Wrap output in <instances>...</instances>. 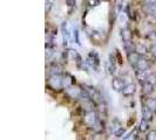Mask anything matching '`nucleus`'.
Returning a JSON list of instances; mask_svg holds the SVG:
<instances>
[{
    "instance_id": "obj_15",
    "label": "nucleus",
    "mask_w": 156,
    "mask_h": 140,
    "mask_svg": "<svg viewBox=\"0 0 156 140\" xmlns=\"http://www.w3.org/2000/svg\"><path fill=\"white\" fill-rule=\"evenodd\" d=\"M146 106H148L154 113H156V98H147L146 101Z\"/></svg>"
},
{
    "instance_id": "obj_8",
    "label": "nucleus",
    "mask_w": 156,
    "mask_h": 140,
    "mask_svg": "<svg viewBox=\"0 0 156 140\" xmlns=\"http://www.w3.org/2000/svg\"><path fill=\"white\" fill-rule=\"evenodd\" d=\"M126 85V82L123 78L121 77H115L113 78V81H112V86H113V89L115 90V91H121Z\"/></svg>"
},
{
    "instance_id": "obj_16",
    "label": "nucleus",
    "mask_w": 156,
    "mask_h": 140,
    "mask_svg": "<svg viewBox=\"0 0 156 140\" xmlns=\"http://www.w3.org/2000/svg\"><path fill=\"white\" fill-rule=\"evenodd\" d=\"M69 54L72 55V57L76 61V63H81L82 62V58H81V56H80V54H79L76 50H73V49H69Z\"/></svg>"
},
{
    "instance_id": "obj_27",
    "label": "nucleus",
    "mask_w": 156,
    "mask_h": 140,
    "mask_svg": "<svg viewBox=\"0 0 156 140\" xmlns=\"http://www.w3.org/2000/svg\"><path fill=\"white\" fill-rule=\"evenodd\" d=\"M143 2H144L146 5H150V4H155L156 0H143Z\"/></svg>"
},
{
    "instance_id": "obj_10",
    "label": "nucleus",
    "mask_w": 156,
    "mask_h": 140,
    "mask_svg": "<svg viewBox=\"0 0 156 140\" xmlns=\"http://www.w3.org/2000/svg\"><path fill=\"white\" fill-rule=\"evenodd\" d=\"M154 84H151L150 82H148L147 79L142 82V92L147 96H150L151 93L154 92Z\"/></svg>"
},
{
    "instance_id": "obj_12",
    "label": "nucleus",
    "mask_w": 156,
    "mask_h": 140,
    "mask_svg": "<svg viewBox=\"0 0 156 140\" xmlns=\"http://www.w3.org/2000/svg\"><path fill=\"white\" fill-rule=\"evenodd\" d=\"M73 84H74V77L68 72L63 74V88L67 89L68 86L73 85Z\"/></svg>"
},
{
    "instance_id": "obj_19",
    "label": "nucleus",
    "mask_w": 156,
    "mask_h": 140,
    "mask_svg": "<svg viewBox=\"0 0 156 140\" xmlns=\"http://www.w3.org/2000/svg\"><path fill=\"white\" fill-rule=\"evenodd\" d=\"M125 133H126V130L123 128V127H119L117 130L114 131V135H115V138H121Z\"/></svg>"
},
{
    "instance_id": "obj_1",
    "label": "nucleus",
    "mask_w": 156,
    "mask_h": 140,
    "mask_svg": "<svg viewBox=\"0 0 156 140\" xmlns=\"http://www.w3.org/2000/svg\"><path fill=\"white\" fill-rule=\"evenodd\" d=\"M48 86L53 89L54 91H60L63 89V75L56 72V74H51V76L47 81Z\"/></svg>"
},
{
    "instance_id": "obj_14",
    "label": "nucleus",
    "mask_w": 156,
    "mask_h": 140,
    "mask_svg": "<svg viewBox=\"0 0 156 140\" xmlns=\"http://www.w3.org/2000/svg\"><path fill=\"white\" fill-rule=\"evenodd\" d=\"M61 31H62V38H63V46H67L68 41H69V33L67 29V23L63 22L61 26Z\"/></svg>"
},
{
    "instance_id": "obj_21",
    "label": "nucleus",
    "mask_w": 156,
    "mask_h": 140,
    "mask_svg": "<svg viewBox=\"0 0 156 140\" xmlns=\"http://www.w3.org/2000/svg\"><path fill=\"white\" fill-rule=\"evenodd\" d=\"M136 134H137V132H136V130H134L133 132H130L128 135H126V137H123V139L128 140V139H135L136 138Z\"/></svg>"
},
{
    "instance_id": "obj_25",
    "label": "nucleus",
    "mask_w": 156,
    "mask_h": 140,
    "mask_svg": "<svg viewBox=\"0 0 156 140\" xmlns=\"http://www.w3.org/2000/svg\"><path fill=\"white\" fill-rule=\"evenodd\" d=\"M147 138L150 140H156V131H150Z\"/></svg>"
},
{
    "instance_id": "obj_18",
    "label": "nucleus",
    "mask_w": 156,
    "mask_h": 140,
    "mask_svg": "<svg viewBox=\"0 0 156 140\" xmlns=\"http://www.w3.org/2000/svg\"><path fill=\"white\" fill-rule=\"evenodd\" d=\"M135 50L139 53L140 55H146L147 54V48L143 46V45H139V46L135 47Z\"/></svg>"
},
{
    "instance_id": "obj_13",
    "label": "nucleus",
    "mask_w": 156,
    "mask_h": 140,
    "mask_svg": "<svg viewBox=\"0 0 156 140\" xmlns=\"http://www.w3.org/2000/svg\"><path fill=\"white\" fill-rule=\"evenodd\" d=\"M149 128H150V124H149L148 120H146V119H141L140 124L137 126V130L140 131L141 133H144V132H148Z\"/></svg>"
},
{
    "instance_id": "obj_24",
    "label": "nucleus",
    "mask_w": 156,
    "mask_h": 140,
    "mask_svg": "<svg viewBox=\"0 0 156 140\" xmlns=\"http://www.w3.org/2000/svg\"><path fill=\"white\" fill-rule=\"evenodd\" d=\"M66 5L68 7H76V1L75 0H66Z\"/></svg>"
},
{
    "instance_id": "obj_26",
    "label": "nucleus",
    "mask_w": 156,
    "mask_h": 140,
    "mask_svg": "<svg viewBox=\"0 0 156 140\" xmlns=\"http://www.w3.org/2000/svg\"><path fill=\"white\" fill-rule=\"evenodd\" d=\"M51 8H52V2L49 0H46V13L51 11Z\"/></svg>"
},
{
    "instance_id": "obj_3",
    "label": "nucleus",
    "mask_w": 156,
    "mask_h": 140,
    "mask_svg": "<svg viewBox=\"0 0 156 140\" xmlns=\"http://www.w3.org/2000/svg\"><path fill=\"white\" fill-rule=\"evenodd\" d=\"M66 93H67V96H69L70 98L80 99L83 96V93H85V89H81V88H79V86L73 84V85L68 86L66 89Z\"/></svg>"
},
{
    "instance_id": "obj_7",
    "label": "nucleus",
    "mask_w": 156,
    "mask_h": 140,
    "mask_svg": "<svg viewBox=\"0 0 156 140\" xmlns=\"http://www.w3.org/2000/svg\"><path fill=\"white\" fill-rule=\"evenodd\" d=\"M127 54H128V62H129V64L135 68V65L137 64V62H139V60L141 58V56H142V55L139 54L136 50L129 52V53H127Z\"/></svg>"
},
{
    "instance_id": "obj_22",
    "label": "nucleus",
    "mask_w": 156,
    "mask_h": 140,
    "mask_svg": "<svg viewBox=\"0 0 156 140\" xmlns=\"http://www.w3.org/2000/svg\"><path fill=\"white\" fill-rule=\"evenodd\" d=\"M149 50H150V54L153 55L154 57H156V42H153V43H151Z\"/></svg>"
},
{
    "instance_id": "obj_17",
    "label": "nucleus",
    "mask_w": 156,
    "mask_h": 140,
    "mask_svg": "<svg viewBox=\"0 0 156 140\" xmlns=\"http://www.w3.org/2000/svg\"><path fill=\"white\" fill-rule=\"evenodd\" d=\"M147 12H148L150 15H153V16H155L156 18V2L155 4L147 5Z\"/></svg>"
},
{
    "instance_id": "obj_2",
    "label": "nucleus",
    "mask_w": 156,
    "mask_h": 140,
    "mask_svg": "<svg viewBox=\"0 0 156 140\" xmlns=\"http://www.w3.org/2000/svg\"><path fill=\"white\" fill-rule=\"evenodd\" d=\"M99 122V115L95 110H90V111H86L83 115V124L87 127H94L96 123Z\"/></svg>"
},
{
    "instance_id": "obj_4",
    "label": "nucleus",
    "mask_w": 156,
    "mask_h": 140,
    "mask_svg": "<svg viewBox=\"0 0 156 140\" xmlns=\"http://www.w3.org/2000/svg\"><path fill=\"white\" fill-rule=\"evenodd\" d=\"M87 63H88V65L89 67H92L94 69H98L99 68V56H98V53L96 52H92V53H89L88 55V57H87Z\"/></svg>"
},
{
    "instance_id": "obj_11",
    "label": "nucleus",
    "mask_w": 156,
    "mask_h": 140,
    "mask_svg": "<svg viewBox=\"0 0 156 140\" xmlns=\"http://www.w3.org/2000/svg\"><path fill=\"white\" fill-rule=\"evenodd\" d=\"M153 116H154V112L149 109L148 106L144 105L143 109H142V118L146 119V120H148V122H151L153 120Z\"/></svg>"
},
{
    "instance_id": "obj_20",
    "label": "nucleus",
    "mask_w": 156,
    "mask_h": 140,
    "mask_svg": "<svg viewBox=\"0 0 156 140\" xmlns=\"http://www.w3.org/2000/svg\"><path fill=\"white\" fill-rule=\"evenodd\" d=\"M147 81L150 82L151 84L156 85V74H149L148 77H147Z\"/></svg>"
},
{
    "instance_id": "obj_9",
    "label": "nucleus",
    "mask_w": 156,
    "mask_h": 140,
    "mask_svg": "<svg viewBox=\"0 0 156 140\" xmlns=\"http://www.w3.org/2000/svg\"><path fill=\"white\" fill-rule=\"evenodd\" d=\"M121 39L126 45H130L132 43V32L128 28H122L121 29Z\"/></svg>"
},
{
    "instance_id": "obj_23",
    "label": "nucleus",
    "mask_w": 156,
    "mask_h": 140,
    "mask_svg": "<svg viewBox=\"0 0 156 140\" xmlns=\"http://www.w3.org/2000/svg\"><path fill=\"white\" fill-rule=\"evenodd\" d=\"M74 40H75V43H76V45H81V43H80V39H79V29L78 28L74 29Z\"/></svg>"
},
{
    "instance_id": "obj_6",
    "label": "nucleus",
    "mask_w": 156,
    "mask_h": 140,
    "mask_svg": "<svg viewBox=\"0 0 156 140\" xmlns=\"http://www.w3.org/2000/svg\"><path fill=\"white\" fill-rule=\"evenodd\" d=\"M149 68H150V63L148 62V60L141 56V58L139 60L137 64L135 65L136 71H147V70H149Z\"/></svg>"
},
{
    "instance_id": "obj_5",
    "label": "nucleus",
    "mask_w": 156,
    "mask_h": 140,
    "mask_svg": "<svg viewBox=\"0 0 156 140\" xmlns=\"http://www.w3.org/2000/svg\"><path fill=\"white\" fill-rule=\"evenodd\" d=\"M136 92V84L135 83H127L125 88L121 90V93L125 97H132Z\"/></svg>"
}]
</instances>
